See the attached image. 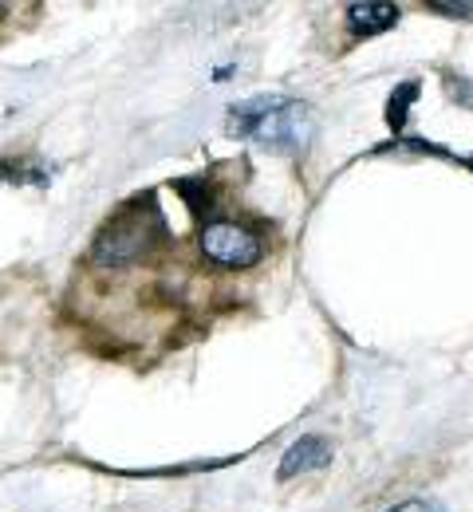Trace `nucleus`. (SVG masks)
Returning a JSON list of instances; mask_svg holds the SVG:
<instances>
[{"label":"nucleus","mask_w":473,"mask_h":512,"mask_svg":"<svg viewBox=\"0 0 473 512\" xmlns=\"http://www.w3.org/2000/svg\"><path fill=\"white\" fill-rule=\"evenodd\" d=\"M166 241V221L154 205V197H142V201H131L127 209H119L95 237V260L99 264H135L142 256H150L158 245Z\"/></svg>","instance_id":"obj_1"},{"label":"nucleus","mask_w":473,"mask_h":512,"mask_svg":"<svg viewBox=\"0 0 473 512\" xmlns=\"http://www.w3.org/2000/svg\"><path fill=\"white\" fill-rule=\"evenodd\" d=\"M233 134H253L265 146H284L296 150L312 138V115L304 103L288 99V95H257L241 107H233Z\"/></svg>","instance_id":"obj_2"},{"label":"nucleus","mask_w":473,"mask_h":512,"mask_svg":"<svg viewBox=\"0 0 473 512\" xmlns=\"http://www.w3.org/2000/svg\"><path fill=\"white\" fill-rule=\"evenodd\" d=\"M198 249L205 260H213L221 268H253L265 256L261 237L237 221H209L198 237Z\"/></svg>","instance_id":"obj_3"},{"label":"nucleus","mask_w":473,"mask_h":512,"mask_svg":"<svg viewBox=\"0 0 473 512\" xmlns=\"http://www.w3.org/2000/svg\"><path fill=\"white\" fill-rule=\"evenodd\" d=\"M328 461H332V446H328L324 438L308 434V438H300V442H292V446H288L284 461H280V481H292V477H300V473L324 469Z\"/></svg>","instance_id":"obj_4"},{"label":"nucleus","mask_w":473,"mask_h":512,"mask_svg":"<svg viewBox=\"0 0 473 512\" xmlns=\"http://www.w3.org/2000/svg\"><path fill=\"white\" fill-rule=\"evenodd\" d=\"M399 16H403V12H399L395 4H351V8H347V28H351L355 36H379V32L395 28Z\"/></svg>","instance_id":"obj_5"},{"label":"nucleus","mask_w":473,"mask_h":512,"mask_svg":"<svg viewBox=\"0 0 473 512\" xmlns=\"http://www.w3.org/2000/svg\"><path fill=\"white\" fill-rule=\"evenodd\" d=\"M414 95H418V87H414V83H403V87H399V95L391 99V111H387V123H391V127H395V130H399V127H403V123H406V103H410Z\"/></svg>","instance_id":"obj_6"},{"label":"nucleus","mask_w":473,"mask_h":512,"mask_svg":"<svg viewBox=\"0 0 473 512\" xmlns=\"http://www.w3.org/2000/svg\"><path fill=\"white\" fill-rule=\"evenodd\" d=\"M430 8L434 12H446L454 20H473V4H466V0H430Z\"/></svg>","instance_id":"obj_7"},{"label":"nucleus","mask_w":473,"mask_h":512,"mask_svg":"<svg viewBox=\"0 0 473 512\" xmlns=\"http://www.w3.org/2000/svg\"><path fill=\"white\" fill-rule=\"evenodd\" d=\"M391 512H446L438 501H403L399 509H391Z\"/></svg>","instance_id":"obj_8"},{"label":"nucleus","mask_w":473,"mask_h":512,"mask_svg":"<svg viewBox=\"0 0 473 512\" xmlns=\"http://www.w3.org/2000/svg\"><path fill=\"white\" fill-rule=\"evenodd\" d=\"M4 170H8V166H4V162H0V178H4Z\"/></svg>","instance_id":"obj_9"}]
</instances>
